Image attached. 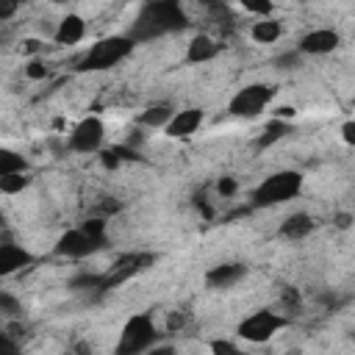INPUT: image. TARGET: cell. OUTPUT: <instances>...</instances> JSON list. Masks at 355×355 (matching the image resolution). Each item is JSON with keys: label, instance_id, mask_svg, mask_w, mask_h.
Segmentation results:
<instances>
[{"label": "cell", "instance_id": "obj_1", "mask_svg": "<svg viewBox=\"0 0 355 355\" xmlns=\"http://www.w3.org/2000/svg\"><path fill=\"white\" fill-rule=\"evenodd\" d=\"M186 25H189V14L178 0H150L139 6L128 28V36L136 44H144V42H153L169 33H180Z\"/></svg>", "mask_w": 355, "mask_h": 355}, {"label": "cell", "instance_id": "obj_2", "mask_svg": "<svg viewBox=\"0 0 355 355\" xmlns=\"http://www.w3.org/2000/svg\"><path fill=\"white\" fill-rule=\"evenodd\" d=\"M302 186L305 175L300 169H277L250 191V208H275L288 200H297L302 194Z\"/></svg>", "mask_w": 355, "mask_h": 355}, {"label": "cell", "instance_id": "obj_3", "mask_svg": "<svg viewBox=\"0 0 355 355\" xmlns=\"http://www.w3.org/2000/svg\"><path fill=\"white\" fill-rule=\"evenodd\" d=\"M136 42L128 36V33H111V36H103L97 39L78 61H75V69L78 72H105L116 64H122L130 53H133Z\"/></svg>", "mask_w": 355, "mask_h": 355}, {"label": "cell", "instance_id": "obj_4", "mask_svg": "<svg viewBox=\"0 0 355 355\" xmlns=\"http://www.w3.org/2000/svg\"><path fill=\"white\" fill-rule=\"evenodd\" d=\"M158 344V327L153 313H133L122 330H119V341L114 347V355H147V349H153Z\"/></svg>", "mask_w": 355, "mask_h": 355}, {"label": "cell", "instance_id": "obj_5", "mask_svg": "<svg viewBox=\"0 0 355 355\" xmlns=\"http://www.w3.org/2000/svg\"><path fill=\"white\" fill-rule=\"evenodd\" d=\"M283 327H288V316H283L272 308H258L236 324V336L241 341H250V344H266Z\"/></svg>", "mask_w": 355, "mask_h": 355}, {"label": "cell", "instance_id": "obj_6", "mask_svg": "<svg viewBox=\"0 0 355 355\" xmlns=\"http://www.w3.org/2000/svg\"><path fill=\"white\" fill-rule=\"evenodd\" d=\"M275 94H277V86H272V83H261V80L258 83H247L227 100V114L236 116V119H252L263 108H269Z\"/></svg>", "mask_w": 355, "mask_h": 355}, {"label": "cell", "instance_id": "obj_7", "mask_svg": "<svg viewBox=\"0 0 355 355\" xmlns=\"http://www.w3.org/2000/svg\"><path fill=\"white\" fill-rule=\"evenodd\" d=\"M105 141V122L100 116H83L67 136V150L89 155V153H100Z\"/></svg>", "mask_w": 355, "mask_h": 355}, {"label": "cell", "instance_id": "obj_8", "mask_svg": "<svg viewBox=\"0 0 355 355\" xmlns=\"http://www.w3.org/2000/svg\"><path fill=\"white\" fill-rule=\"evenodd\" d=\"M153 263H155V255H150V252H125V255H119L114 261V266L108 272H103V294H108L111 288L122 286L133 275L150 269Z\"/></svg>", "mask_w": 355, "mask_h": 355}, {"label": "cell", "instance_id": "obj_9", "mask_svg": "<svg viewBox=\"0 0 355 355\" xmlns=\"http://www.w3.org/2000/svg\"><path fill=\"white\" fill-rule=\"evenodd\" d=\"M108 241H100V239H92L83 227H72V230H64L53 247V252L58 258H72V261H80V258H89L100 250H105Z\"/></svg>", "mask_w": 355, "mask_h": 355}, {"label": "cell", "instance_id": "obj_10", "mask_svg": "<svg viewBox=\"0 0 355 355\" xmlns=\"http://www.w3.org/2000/svg\"><path fill=\"white\" fill-rule=\"evenodd\" d=\"M338 44H341L338 31H333V28H313V31L300 36L297 50L302 55H330V53L338 50Z\"/></svg>", "mask_w": 355, "mask_h": 355}, {"label": "cell", "instance_id": "obj_11", "mask_svg": "<svg viewBox=\"0 0 355 355\" xmlns=\"http://www.w3.org/2000/svg\"><path fill=\"white\" fill-rule=\"evenodd\" d=\"M244 277H247V266L241 261H225V263H216L205 272V286L211 291H227L236 283H241Z\"/></svg>", "mask_w": 355, "mask_h": 355}, {"label": "cell", "instance_id": "obj_12", "mask_svg": "<svg viewBox=\"0 0 355 355\" xmlns=\"http://www.w3.org/2000/svg\"><path fill=\"white\" fill-rule=\"evenodd\" d=\"M313 230H316V219H313L311 214H305V211H294V214H288V216L277 225V236L286 239V241H302V239H308Z\"/></svg>", "mask_w": 355, "mask_h": 355}, {"label": "cell", "instance_id": "obj_13", "mask_svg": "<svg viewBox=\"0 0 355 355\" xmlns=\"http://www.w3.org/2000/svg\"><path fill=\"white\" fill-rule=\"evenodd\" d=\"M202 122H205V111H202V108H183V111L175 114V119L166 125L164 133H166L169 139H186V136L197 133Z\"/></svg>", "mask_w": 355, "mask_h": 355}, {"label": "cell", "instance_id": "obj_14", "mask_svg": "<svg viewBox=\"0 0 355 355\" xmlns=\"http://www.w3.org/2000/svg\"><path fill=\"white\" fill-rule=\"evenodd\" d=\"M31 263H33V255L22 244L0 241V275L3 277H11L14 272H19V269H25Z\"/></svg>", "mask_w": 355, "mask_h": 355}, {"label": "cell", "instance_id": "obj_15", "mask_svg": "<svg viewBox=\"0 0 355 355\" xmlns=\"http://www.w3.org/2000/svg\"><path fill=\"white\" fill-rule=\"evenodd\" d=\"M222 44L211 36V33H194L186 44V61L189 64H205V61H214L219 55Z\"/></svg>", "mask_w": 355, "mask_h": 355}, {"label": "cell", "instance_id": "obj_16", "mask_svg": "<svg viewBox=\"0 0 355 355\" xmlns=\"http://www.w3.org/2000/svg\"><path fill=\"white\" fill-rule=\"evenodd\" d=\"M83 36H86V19H83L80 14H67V17H61V19H58V28H55V33H53L55 44H61V47H72V44L83 42Z\"/></svg>", "mask_w": 355, "mask_h": 355}, {"label": "cell", "instance_id": "obj_17", "mask_svg": "<svg viewBox=\"0 0 355 355\" xmlns=\"http://www.w3.org/2000/svg\"><path fill=\"white\" fill-rule=\"evenodd\" d=\"M294 130V125L291 122H286V119H269L266 125H263V130L255 136V153H263V150H269V147H275L277 141H283L288 133Z\"/></svg>", "mask_w": 355, "mask_h": 355}, {"label": "cell", "instance_id": "obj_18", "mask_svg": "<svg viewBox=\"0 0 355 355\" xmlns=\"http://www.w3.org/2000/svg\"><path fill=\"white\" fill-rule=\"evenodd\" d=\"M175 114H178V111H175L169 103H155V105L144 108L136 122H139V128H150V130L161 128V130H166V125L175 119Z\"/></svg>", "mask_w": 355, "mask_h": 355}, {"label": "cell", "instance_id": "obj_19", "mask_svg": "<svg viewBox=\"0 0 355 355\" xmlns=\"http://www.w3.org/2000/svg\"><path fill=\"white\" fill-rule=\"evenodd\" d=\"M250 36H252L255 44H275V42L283 36V25H280V19H275V17L258 19V22H252Z\"/></svg>", "mask_w": 355, "mask_h": 355}, {"label": "cell", "instance_id": "obj_20", "mask_svg": "<svg viewBox=\"0 0 355 355\" xmlns=\"http://www.w3.org/2000/svg\"><path fill=\"white\" fill-rule=\"evenodd\" d=\"M28 169H31V164H28V158L22 153L8 150V147L0 150V178H6V175H28Z\"/></svg>", "mask_w": 355, "mask_h": 355}, {"label": "cell", "instance_id": "obj_21", "mask_svg": "<svg viewBox=\"0 0 355 355\" xmlns=\"http://www.w3.org/2000/svg\"><path fill=\"white\" fill-rule=\"evenodd\" d=\"M80 227L92 236V239H100V241H108V219L103 216H89L80 222Z\"/></svg>", "mask_w": 355, "mask_h": 355}, {"label": "cell", "instance_id": "obj_22", "mask_svg": "<svg viewBox=\"0 0 355 355\" xmlns=\"http://www.w3.org/2000/svg\"><path fill=\"white\" fill-rule=\"evenodd\" d=\"M22 72H25V78H28V80H44V78L50 75V67L44 64V58L33 55V58H28V61H25Z\"/></svg>", "mask_w": 355, "mask_h": 355}, {"label": "cell", "instance_id": "obj_23", "mask_svg": "<svg viewBox=\"0 0 355 355\" xmlns=\"http://www.w3.org/2000/svg\"><path fill=\"white\" fill-rule=\"evenodd\" d=\"M0 313H3L8 322H14V319L22 313V302H19L11 291H0Z\"/></svg>", "mask_w": 355, "mask_h": 355}, {"label": "cell", "instance_id": "obj_24", "mask_svg": "<svg viewBox=\"0 0 355 355\" xmlns=\"http://www.w3.org/2000/svg\"><path fill=\"white\" fill-rule=\"evenodd\" d=\"M28 186H31L28 175H6V178H0V191L3 194H19Z\"/></svg>", "mask_w": 355, "mask_h": 355}, {"label": "cell", "instance_id": "obj_25", "mask_svg": "<svg viewBox=\"0 0 355 355\" xmlns=\"http://www.w3.org/2000/svg\"><path fill=\"white\" fill-rule=\"evenodd\" d=\"M302 58H305V55L294 47V50H286V53L275 55V61H272V64H275L277 69H300V67H302Z\"/></svg>", "mask_w": 355, "mask_h": 355}, {"label": "cell", "instance_id": "obj_26", "mask_svg": "<svg viewBox=\"0 0 355 355\" xmlns=\"http://www.w3.org/2000/svg\"><path fill=\"white\" fill-rule=\"evenodd\" d=\"M208 349H211V355H244L239 349V344L230 341V338H211L208 341Z\"/></svg>", "mask_w": 355, "mask_h": 355}, {"label": "cell", "instance_id": "obj_27", "mask_svg": "<svg viewBox=\"0 0 355 355\" xmlns=\"http://www.w3.org/2000/svg\"><path fill=\"white\" fill-rule=\"evenodd\" d=\"M280 305H283L286 311H300V308H302V294H300V288H297V286H286V288L280 291Z\"/></svg>", "mask_w": 355, "mask_h": 355}, {"label": "cell", "instance_id": "obj_28", "mask_svg": "<svg viewBox=\"0 0 355 355\" xmlns=\"http://www.w3.org/2000/svg\"><path fill=\"white\" fill-rule=\"evenodd\" d=\"M241 8H244L247 14H252V17H258V19H269V17H272V11H275V6H272L269 0H261V3L244 0V3H241Z\"/></svg>", "mask_w": 355, "mask_h": 355}, {"label": "cell", "instance_id": "obj_29", "mask_svg": "<svg viewBox=\"0 0 355 355\" xmlns=\"http://www.w3.org/2000/svg\"><path fill=\"white\" fill-rule=\"evenodd\" d=\"M236 191H239V180H236L233 175H225V178H219V183H216V194H219L222 200L233 197Z\"/></svg>", "mask_w": 355, "mask_h": 355}, {"label": "cell", "instance_id": "obj_30", "mask_svg": "<svg viewBox=\"0 0 355 355\" xmlns=\"http://www.w3.org/2000/svg\"><path fill=\"white\" fill-rule=\"evenodd\" d=\"M189 319H191V316H189L186 311H172V313L166 316V330H169V333H180V330L189 324Z\"/></svg>", "mask_w": 355, "mask_h": 355}, {"label": "cell", "instance_id": "obj_31", "mask_svg": "<svg viewBox=\"0 0 355 355\" xmlns=\"http://www.w3.org/2000/svg\"><path fill=\"white\" fill-rule=\"evenodd\" d=\"M97 216H103V219H108V216H114V214H119L122 211V202L116 200V197H103V202H97Z\"/></svg>", "mask_w": 355, "mask_h": 355}, {"label": "cell", "instance_id": "obj_32", "mask_svg": "<svg viewBox=\"0 0 355 355\" xmlns=\"http://www.w3.org/2000/svg\"><path fill=\"white\" fill-rule=\"evenodd\" d=\"M191 205L200 211L202 219H214V205H208V197H205L202 191H197V194L191 197Z\"/></svg>", "mask_w": 355, "mask_h": 355}, {"label": "cell", "instance_id": "obj_33", "mask_svg": "<svg viewBox=\"0 0 355 355\" xmlns=\"http://www.w3.org/2000/svg\"><path fill=\"white\" fill-rule=\"evenodd\" d=\"M100 164H103L105 169H111V172L122 166V161H119V155H116V153H114L111 147H103V150H100Z\"/></svg>", "mask_w": 355, "mask_h": 355}, {"label": "cell", "instance_id": "obj_34", "mask_svg": "<svg viewBox=\"0 0 355 355\" xmlns=\"http://www.w3.org/2000/svg\"><path fill=\"white\" fill-rule=\"evenodd\" d=\"M333 225H336L338 230H349V227L355 225V214H352V211H338V214L333 216Z\"/></svg>", "mask_w": 355, "mask_h": 355}, {"label": "cell", "instance_id": "obj_35", "mask_svg": "<svg viewBox=\"0 0 355 355\" xmlns=\"http://www.w3.org/2000/svg\"><path fill=\"white\" fill-rule=\"evenodd\" d=\"M0 355H22V347L14 341V338H8L6 333L0 336Z\"/></svg>", "mask_w": 355, "mask_h": 355}, {"label": "cell", "instance_id": "obj_36", "mask_svg": "<svg viewBox=\"0 0 355 355\" xmlns=\"http://www.w3.org/2000/svg\"><path fill=\"white\" fill-rule=\"evenodd\" d=\"M69 355H94V347H92L86 338H78V341H72Z\"/></svg>", "mask_w": 355, "mask_h": 355}, {"label": "cell", "instance_id": "obj_37", "mask_svg": "<svg viewBox=\"0 0 355 355\" xmlns=\"http://www.w3.org/2000/svg\"><path fill=\"white\" fill-rule=\"evenodd\" d=\"M141 141H144V128H139V125H136V128L128 133L125 144H128V147H133V150H139V147H141Z\"/></svg>", "mask_w": 355, "mask_h": 355}, {"label": "cell", "instance_id": "obj_38", "mask_svg": "<svg viewBox=\"0 0 355 355\" xmlns=\"http://www.w3.org/2000/svg\"><path fill=\"white\" fill-rule=\"evenodd\" d=\"M341 139H344L349 147H355V119H347V122L341 125Z\"/></svg>", "mask_w": 355, "mask_h": 355}, {"label": "cell", "instance_id": "obj_39", "mask_svg": "<svg viewBox=\"0 0 355 355\" xmlns=\"http://www.w3.org/2000/svg\"><path fill=\"white\" fill-rule=\"evenodd\" d=\"M272 116H275V119H286V122H291V119L297 116V108H294V105H280V108L272 111Z\"/></svg>", "mask_w": 355, "mask_h": 355}, {"label": "cell", "instance_id": "obj_40", "mask_svg": "<svg viewBox=\"0 0 355 355\" xmlns=\"http://www.w3.org/2000/svg\"><path fill=\"white\" fill-rule=\"evenodd\" d=\"M22 50L33 58V53H42V50H44V42H39V39H25V42H22Z\"/></svg>", "mask_w": 355, "mask_h": 355}, {"label": "cell", "instance_id": "obj_41", "mask_svg": "<svg viewBox=\"0 0 355 355\" xmlns=\"http://www.w3.org/2000/svg\"><path fill=\"white\" fill-rule=\"evenodd\" d=\"M147 355H178L175 344H155L153 349H147Z\"/></svg>", "mask_w": 355, "mask_h": 355}, {"label": "cell", "instance_id": "obj_42", "mask_svg": "<svg viewBox=\"0 0 355 355\" xmlns=\"http://www.w3.org/2000/svg\"><path fill=\"white\" fill-rule=\"evenodd\" d=\"M14 11H17V6H14V3H11V6H3V8H0V22H3V19H8Z\"/></svg>", "mask_w": 355, "mask_h": 355}, {"label": "cell", "instance_id": "obj_43", "mask_svg": "<svg viewBox=\"0 0 355 355\" xmlns=\"http://www.w3.org/2000/svg\"><path fill=\"white\" fill-rule=\"evenodd\" d=\"M352 103H355V97H352Z\"/></svg>", "mask_w": 355, "mask_h": 355}]
</instances>
